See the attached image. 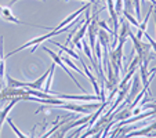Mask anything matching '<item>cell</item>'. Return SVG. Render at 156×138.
<instances>
[{
    "mask_svg": "<svg viewBox=\"0 0 156 138\" xmlns=\"http://www.w3.org/2000/svg\"><path fill=\"white\" fill-rule=\"evenodd\" d=\"M73 27H75V21H72L71 24H69V25H66V27H64V28H62V29H58V30H55V29H51V32L46 33V35H41V36H39V37L32 39V40H29V41H28V43L22 44L21 47H18V48H15V50L10 51V53L6 55V58H9V57L14 55V54L20 53V51L25 50V48H29V47H32V53H35L36 47H37V46L41 43V41H46V40H48V39H51V37H53V36L59 35V33H64L65 30H69V29H71V28H73Z\"/></svg>",
    "mask_w": 156,
    "mask_h": 138,
    "instance_id": "1",
    "label": "cell"
},
{
    "mask_svg": "<svg viewBox=\"0 0 156 138\" xmlns=\"http://www.w3.org/2000/svg\"><path fill=\"white\" fill-rule=\"evenodd\" d=\"M101 102L102 101H100V102H95V104H76L73 101V102H64L62 105H59L62 109H65V111H72L75 112V113H84V115H88V113H93V112H95L98 108L101 106Z\"/></svg>",
    "mask_w": 156,
    "mask_h": 138,
    "instance_id": "2",
    "label": "cell"
},
{
    "mask_svg": "<svg viewBox=\"0 0 156 138\" xmlns=\"http://www.w3.org/2000/svg\"><path fill=\"white\" fill-rule=\"evenodd\" d=\"M0 15L3 17V19L9 21V22H14V24H18V25H28V27H33V28H41L44 30H51L53 28L50 27H44V25H35V24H30V22H24V21H20L12 15V11H11V7H3L0 6Z\"/></svg>",
    "mask_w": 156,
    "mask_h": 138,
    "instance_id": "3",
    "label": "cell"
},
{
    "mask_svg": "<svg viewBox=\"0 0 156 138\" xmlns=\"http://www.w3.org/2000/svg\"><path fill=\"white\" fill-rule=\"evenodd\" d=\"M106 9L109 11V15H111V21H112L113 25V47L118 43V33H119V27H120V18H119V14L115 10V0H106Z\"/></svg>",
    "mask_w": 156,
    "mask_h": 138,
    "instance_id": "4",
    "label": "cell"
},
{
    "mask_svg": "<svg viewBox=\"0 0 156 138\" xmlns=\"http://www.w3.org/2000/svg\"><path fill=\"white\" fill-rule=\"evenodd\" d=\"M41 48H43V50L46 51V53H48V55H50L51 58H53V61L55 62V65H59V66H61L62 69H64V71L66 72V75H69V77H71V79L75 82V84H76L77 87H79L80 90L83 91V93H84L86 90H84V88H83V86H80V83L77 82V79H75V76L71 73V71H69V69H68V66H66V65L64 64V61H62V59H61V57H59L58 54H55V53H54L53 50H50V48H47V47H46V46H41Z\"/></svg>",
    "mask_w": 156,
    "mask_h": 138,
    "instance_id": "5",
    "label": "cell"
},
{
    "mask_svg": "<svg viewBox=\"0 0 156 138\" xmlns=\"http://www.w3.org/2000/svg\"><path fill=\"white\" fill-rule=\"evenodd\" d=\"M48 73H50V68L47 69V72H44V75H41V76L39 77V79H36L35 82H24V87L32 88V90L43 91V88H44V82L47 80Z\"/></svg>",
    "mask_w": 156,
    "mask_h": 138,
    "instance_id": "6",
    "label": "cell"
},
{
    "mask_svg": "<svg viewBox=\"0 0 156 138\" xmlns=\"http://www.w3.org/2000/svg\"><path fill=\"white\" fill-rule=\"evenodd\" d=\"M87 6H88V3H87V2H86V4H84V6H83V7H80V9L77 10V11L72 12V14L69 15V17H66V18H65V19L62 21L61 24H59L58 27H55V28H54V29H55V30H58V29H62V28H64V27H66V25H69V24H71V22H72V21H75V18H77L80 14H82V12H84V10H86V7H87Z\"/></svg>",
    "mask_w": 156,
    "mask_h": 138,
    "instance_id": "7",
    "label": "cell"
},
{
    "mask_svg": "<svg viewBox=\"0 0 156 138\" xmlns=\"http://www.w3.org/2000/svg\"><path fill=\"white\" fill-rule=\"evenodd\" d=\"M20 100H21V97H15V98H12L11 102H9L6 106H4V109H2V111H0V130H2V127H3V123L6 122V119H7V116H9L10 111L12 109V106H14Z\"/></svg>",
    "mask_w": 156,
    "mask_h": 138,
    "instance_id": "8",
    "label": "cell"
},
{
    "mask_svg": "<svg viewBox=\"0 0 156 138\" xmlns=\"http://www.w3.org/2000/svg\"><path fill=\"white\" fill-rule=\"evenodd\" d=\"M153 9H155V4H152V6L149 7V10H148V12H147V17H145V19L142 21V22H140V27H138V33H137V37L141 40L142 39V36H144V33L147 32V25H148V21H149V17L152 15V12H153Z\"/></svg>",
    "mask_w": 156,
    "mask_h": 138,
    "instance_id": "9",
    "label": "cell"
},
{
    "mask_svg": "<svg viewBox=\"0 0 156 138\" xmlns=\"http://www.w3.org/2000/svg\"><path fill=\"white\" fill-rule=\"evenodd\" d=\"M80 64L83 65V69H84V76H87L88 79H90V82H91L93 87H94V91L97 95H101V88L98 87V83H97V79H95L94 76H93V73L90 71H88L87 68V64H84V61H82V58H80Z\"/></svg>",
    "mask_w": 156,
    "mask_h": 138,
    "instance_id": "10",
    "label": "cell"
},
{
    "mask_svg": "<svg viewBox=\"0 0 156 138\" xmlns=\"http://www.w3.org/2000/svg\"><path fill=\"white\" fill-rule=\"evenodd\" d=\"M153 130H156V122H153V123H151L148 127H145L144 130H140V131H134V133H129V134H126L127 137H142V135H148L151 131H153Z\"/></svg>",
    "mask_w": 156,
    "mask_h": 138,
    "instance_id": "11",
    "label": "cell"
},
{
    "mask_svg": "<svg viewBox=\"0 0 156 138\" xmlns=\"http://www.w3.org/2000/svg\"><path fill=\"white\" fill-rule=\"evenodd\" d=\"M3 40L4 37L0 36V83L4 77V61H6V55L3 54Z\"/></svg>",
    "mask_w": 156,
    "mask_h": 138,
    "instance_id": "12",
    "label": "cell"
},
{
    "mask_svg": "<svg viewBox=\"0 0 156 138\" xmlns=\"http://www.w3.org/2000/svg\"><path fill=\"white\" fill-rule=\"evenodd\" d=\"M53 44H55L57 47H59L61 48V51H64V53H66L69 57H72V58H75V59H77V61H80V57H79V54H76V53H73L72 50H69L66 46H64V44H61V43H58V41H51Z\"/></svg>",
    "mask_w": 156,
    "mask_h": 138,
    "instance_id": "13",
    "label": "cell"
},
{
    "mask_svg": "<svg viewBox=\"0 0 156 138\" xmlns=\"http://www.w3.org/2000/svg\"><path fill=\"white\" fill-rule=\"evenodd\" d=\"M58 55H59V57H61V59H62V61H64V64H66V65H68V66H69V68H72V69H73V71H76V72H77V73L83 75V72H82V71H80V69H79V68H77V66H76V65H75V64H73V62H72V59H71V58H69V55H68V54H66V55H62V54H58ZM83 76H84V75H83Z\"/></svg>",
    "mask_w": 156,
    "mask_h": 138,
    "instance_id": "14",
    "label": "cell"
},
{
    "mask_svg": "<svg viewBox=\"0 0 156 138\" xmlns=\"http://www.w3.org/2000/svg\"><path fill=\"white\" fill-rule=\"evenodd\" d=\"M6 122H7V123H9V124H10V127H11V129H12V130H14V133H15V134H17V135H18V137H20V138H25V137H28V135H27V134H24V133H21V131H20V130H18V129H17V126H15V124H14V122H12V120H11V118H9V116H7Z\"/></svg>",
    "mask_w": 156,
    "mask_h": 138,
    "instance_id": "15",
    "label": "cell"
},
{
    "mask_svg": "<svg viewBox=\"0 0 156 138\" xmlns=\"http://www.w3.org/2000/svg\"><path fill=\"white\" fill-rule=\"evenodd\" d=\"M144 36H145V37H147V40H148V41H149V44H151V47H152V48H153V50H155V53H156V41H155V40H153V39H152V37H151V36H149V35H148V33H147V32H145V33H144Z\"/></svg>",
    "mask_w": 156,
    "mask_h": 138,
    "instance_id": "16",
    "label": "cell"
},
{
    "mask_svg": "<svg viewBox=\"0 0 156 138\" xmlns=\"http://www.w3.org/2000/svg\"><path fill=\"white\" fill-rule=\"evenodd\" d=\"M83 2H87V3H91L94 6V10L101 9V0H83Z\"/></svg>",
    "mask_w": 156,
    "mask_h": 138,
    "instance_id": "17",
    "label": "cell"
},
{
    "mask_svg": "<svg viewBox=\"0 0 156 138\" xmlns=\"http://www.w3.org/2000/svg\"><path fill=\"white\" fill-rule=\"evenodd\" d=\"M17 2H18V0H10V2H9V7L14 6V4H15V3H17ZM41 2H44V0H41Z\"/></svg>",
    "mask_w": 156,
    "mask_h": 138,
    "instance_id": "18",
    "label": "cell"
},
{
    "mask_svg": "<svg viewBox=\"0 0 156 138\" xmlns=\"http://www.w3.org/2000/svg\"><path fill=\"white\" fill-rule=\"evenodd\" d=\"M155 27H156V10H155Z\"/></svg>",
    "mask_w": 156,
    "mask_h": 138,
    "instance_id": "19",
    "label": "cell"
}]
</instances>
